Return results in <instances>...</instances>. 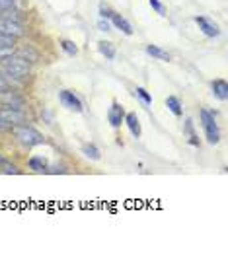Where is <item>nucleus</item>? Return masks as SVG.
<instances>
[{"label": "nucleus", "mask_w": 228, "mask_h": 253, "mask_svg": "<svg viewBox=\"0 0 228 253\" xmlns=\"http://www.w3.org/2000/svg\"><path fill=\"white\" fill-rule=\"evenodd\" d=\"M59 101H61L63 107L70 109V111H74V113H80V111L84 109V107H82V101L74 95V92H70V90L59 92Z\"/></svg>", "instance_id": "nucleus-6"}, {"label": "nucleus", "mask_w": 228, "mask_h": 253, "mask_svg": "<svg viewBox=\"0 0 228 253\" xmlns=\"http://www.w3.org/2000/svg\"><path fill=\"white\" fill-rule=\"evenodd\" d=\"M16 41H18V37L0 32V55H8V53H12L14 47H16Z\"/></svg>", "instance_id": "nucleus-11"}, {"label": "nucleus", "mask_w": 228, "mask_h": 253, "mask_svg": "<svg viewBox=\"0 0 228 253\" xmlns=\"http://www.w3.org/2000/svg\"><path fill=\"white\" fill-rule=\"evenodd\" d=\"M0 70L6 76H10V78L22 80V78H28L30 76L32 64L28 63L26 59H22L20 55H16V53H8V55H2L0 57Z\"/></svg>", "instance_id": "nucleus-1"}, {"label": "nucleus", "mask_w": 228, "mask_h": 253, "mask_svg": "<svg viewBox=\"0 0 228 253\" xmlns=\"http://www.w3.org/2000/svg\"><path fill=\"white\" fill-rule=\"evenodd\" d=\"M0 117L6 121V123H10V125H26L28 123V117H26V113H24V109H16V107H6V105H2L0 107Z\"/></svg>", "instance_id": "nucleus-4"}, {"label": "nucleus", "mask_w": 228, "mask_h": 253, "mask_svg": "<svg viewBox=\"0 0 228 253\" xmlns=\"http://www.w3.org/2000/svg\"><path fill=\"white\" fill-rule=\"evenodd\" d=\"M135 94L140 97V101H142V103H146V105H150V103H152V95L148 94L144 88H137V90H135Z\"/></svg>", "instance_id": "nucleus-23"}, {"label": "nucleus", "mask_w": 228, "mask_h": 253, "mask_svg": "<svg viewBox=\"0 0 228 253\" xmlns=\"http://www.w3.org/2000/svg\"><path fill=\"white\" fill-rule=\"evenodd\" d=\"M45 173H66L65 166H53V168H47Z\"/></svg>", "instance_id": "nucleus-26"}, {"label": "nucleus", "mask_w": 228, "mask_h": 253, "mask_svg": "<svg viewBox=\"0 0 228 253\" xmlns=\"http://www.w3.org/2000/svg\"><path fill=\"white\" fill-rule=\"evenodd\" d=\"M166 105H168V109H170L174 115H182V113H183L182 103H180V99H178L176 95H168V97H166Z\"/></svg>", "instance_id": "nucleus-20"}, {"label": "nucleus", "mask_w": 228, "mask_h": 253, "mask_svg": "<svg viewBox=\"0 0 228 253\" xmlns=\"http://www.w3.org/2000/svg\"><path fill=\"white\" fill-rule=\"evenodd\" d=\"M125 107L121 105V103H117V101H113L111 103V107H109V111H107V121H109V125L111 126H121L125 123Z\"/></svg>", "instance_id": "nucleus-7"}, {"label": "nucleus", "mask_w": 228, "mask_h": 253, "mask_svg": "<svg viewBox=\"0 0 228 253\" xmlns=\"http://www.w3.org/2000/svg\"><path fill=\"white\" fill-rule=\"evenodd\" d=\"M109 20L113 22V26H115L117 30H121V32L125 33V35H131V33H133V26H131L129 22H127V20H125L121 14H115V12H111Z\"/></svg>", "instance_id": "nucleus-12"}, {"label": "nucleus", "mask_w": 228, "mask_h": 253, "mask_svg": "<svg viewBox=\"0 0 228 253\" xmlns=\"http://www.w3.org/2000/svg\"><path fill=\"white\" fill-rule=\"evenodd\" d=\"M199 119H201V125H203V130H205V136H207L209 144H217L221 140V130H219L215 115L209 109H201L199 111Z\"/></svg>", "instance_id": "nucleus-3"}, {"label": "nucleus", "mask_w": 228, "mask_h": 253, "mask_svg": "<svg viewBox=\"0 0 228 253\" xmlns=\"http://www.w3.org/2000/svg\"><path fill=\"white\" fill-rule=\"evenodd\" d=\"M0 171L2 173H12V175H20L22 173V169L16 164H12L10 160H6L4 156H0Z\"/></svg>", "instance_id": "nucleus-17"}, {"label": "nucleus", "mask_w": 228, "mask_h": 253, "mask_svg": "<svg viewBox=\"0 0 228 253\" xmlns=\"http://www.w3.org/2000/svg\"><path fill=\"white\" fill-rule=\"evenodd\" d=\"M195 24L199 26V30L205 33L207 37H217L221 30H219V26L215 24V22H211L209 18H205V16H197L195 18Z\"/></svg>", "instance_id": "nucleus-9"}, {"label": "nucleus", "mask_w": 228, "mask_h": 253, "mask_svg": "<svg viewBox=\"0 0 228 253\" xmlns=\"http://www.w3.org/2000/svg\"><path fill=\"white\" fill-rule=\"evenodd\" d=\"M6 88H10V84H8V80H6V78H2V76H0V92H2V90H6Z\"/></svg>", "instance_id": "nucleus-29"}, {"label": "nucleus", "mask_w": 228, "mask_h": 253, "mask_svg": "<svg viewBox=\"0 0 228 253\" xmlns=\"http://www.w3.org/2000/svg\"><path fill=\"white\" fill-rule=\"evenodd\" d=\"M211 90H213V95H215V97H219L221 101H227V97H228L227 80H223V78L213 80V82H211Z\"/></svg>", "instance_id": "nucleus-10"}, {"label": "nucleus", "mask_w": 228, "mask_h": 253, "mask_svg": "<svg viewBox=\"0 0 228 253\" xmlns=\"http://www.w3.org/2000/svg\"><path fill=\"white\" fill-rule=\"evenodd\" d=\"M0 103L6 105V107H16V109H24L26 105V99L24 95H20L18 92H14L12 88H6L0 92Z\"/></svg>", "instance_id": "nucleus-5"}, {"label": "nucleus", "mask_w": 228, "mask_h": 253, "mask_svg": "<svg viewBox=\"0 0 228 253\" xmlns=\"http://www.w3.org/2000/svg\"><path fill=\"white\" fill-rule=\"evenodd\" d=\"M98 51L105 57V59H115V47L109 43V41H99L98 43Z\"/></svg>", "instance_id": "nucleus-18"}, {"label": "nucleus", "mask_w": 228, "mask_h": 253, "mask_svg": "<svg viewBox=\"0 0 228 253\" xmlns=\"http://www.w3.org/2000/svg\"><path fill=\"white\" fill-rule=\"evenodd\" d=\"M183 134L187 136L189 144L191 146H199V138H197V132H195V126H193V121L187 117L185 123H183Z\"/></svg>", "instance_id": "nucleus-15"}, {"label": "nucleus", "mask_w": 228, "mask_h": 253, "mask_svg": "<svg viewBox=\"0 0 228 253\" xmlns=\"http://www.w3.org/2000/svg\"><path fill=\"white\" fill-rule=\"evenodd\" d=\"M10 132L16 136V140H18L20 144H24V146H28V148L45 144V136H43L39 130H35L33 126L28 125V123H26V125H14Z\"/></svg>", "instance_id": "nucleus-2"}, {"label": "nucleus", "mask_w": 228, "mask_h": 253, "mask_svg": "<svg viewBox=\"0 0 228 253\" xmlns=\"http://www.w3.org/2000/svg\"><path fill=\"white\" fill-rule=\"evenodd\" d=\"M12 130V125L10 123H6L2 117H0V134H4V132H10Z\"/></svg>", "instance_id": "nucleus-27"}, {"label": "nucleus", "mask_w": 228, "mask_h": 253, "mask_svg": "<svg viewBox=\"0 0 228 253\" xmlns=\"http://www.w3.org/2000/svg\"><path fill=\"white\" fill-rule=\"evenodd\" d=\"M82 154H84L86 158H90V160H99V158H101L99 148H98V146H94V144H84V146H82Z\"/></svg>", "instance_id": "nucleus-21"}, {"label": "nucleus", "mask_w": 228, "mask_h": 253, "mask_svg": "<svg viewBox=\"0 0 228 253\" xmlns=\"http://www.w3.org/2000/svg\"><path fill=\"white\" fill-rule=\"evenodd\" d=\"M0 32L8 33V35H14V37H22L26 30L22 26V22L18 20H8V18H0Z\"/></svg>", "instance_id": "nucleus-8"}, {"label": "nucleus", "mask_w": 228, "mask_h": 253, "mask_svg": "<svg viewBox=\"0 0 228 253\" xmlns=\"http://www.w3.org/2000/svg\"><path fill=\"white\" fill-rule=\"evenodd\" d=\"M125 123H127V126H129L131 134H133L135 138H138L140 132H142V128H140V123H138L137 113H127V115H125Z\"/></svg>", "instance_id": "nucleus-14"}, {"label": "nucleus", "mask_w": 228, "mask_h": 253, "mask_svg": "<svg viewBox=\"0 0 228 253\" xmlns=\"http://www.w3.org/2000/svg\"><path fill=\"white\" fill-rule=\"evenodd\" d=\"M61 47H63V51H65L68 57L78 55V47H76V43L70 41V39H63V41H61Z\"/></svg>", "instance_id": "nucleus-22"}, {"label": "nucleus", "mask_w": 228, "mask_h": 253, "mask_svg": "<svg viewBox=\"0 0 228 253\" xmlns=\"http://www.w3.org/2000/svg\"><path fill=\"white\" fill-rule=\"evenodd\" d=\"M14 8H16L14 0H0V14L2 12H8V10H14Z\"/></svg>", "instance_id": "nucleus-24"}, {"label": "nucleus", "mask_w": 228, "mask_h": 253, "mask_svg": "<svg viewBox=\"0 0 228 253\" xmlns=\"http://www.w3.org/2000/svg\"><path fill=\"white\" fill-rule=\"evenodd\" d=\"M150 2V6H152V10H156V14H160V16H164V4L160 2V0H148Z\"/></svg>", "instance_id": "nucleus-25"}, {"label": "nucleus", "mask_w": 228, "mask_h": 253, "mask_svg": "<svg viewBox=\"0 0 228 253\" xmlns=\"http://www.w3.org/2000/svg\"><path fill=\"white\" fill-rule=\"evenodd\" d=\"M146 53L150 55V57H154V59H158V61H170V55L166 53V51H162L160 47H156V45H146Z\"/></svg>", "instance_id": "nucleus-19"}, {"label": "nucleus", "mask_w": 228, "mask_h": 253, "mask_svg": "<svg viewBox=\"0 0 228 253\" xmlns=\"http://www.w3.org/2000/svg\"><path fill=\"white\" fill-rule=\"evenodd\" d=\"M28 166H30V169L35 171V173H45L47 168H49V162H47V158H43V156H32L30 162H28Z\"/></svg>", "instance_id": "nucleus-13"}, {"label": "nucleus", "mask_w": 228, "mask_h": 253, "mask_svg": "<svg viewBox=\"0 0 228 253\" xmlns=\"http://www.w3.org/2000/svg\"><path fill=\"white\" fill-rule=\"evenodd\" d=\"M16 55H20L22 59H26V61H28L30 64L39 63V53H37L33 47H30V45H28V47H22V49H18V51H16Z\"/></svg>", "instance_id": "nucleus-16"}, {"label": "nucleus", "mask_w": 228, "mask_h": 253, "mask_svg": "<svg viewBox=\"0 0 228 253\" xmlns=\"http://www.w3.org/2000/svg\"><path fill=\"white\" fill-rule=\"evenodd\" d=\"M98 28H99V32H109L111 26H109V22H107L105 18H101V20L98 22Z\"/></svg>", "instance_id": "nucleus-28"}]
</instances>
